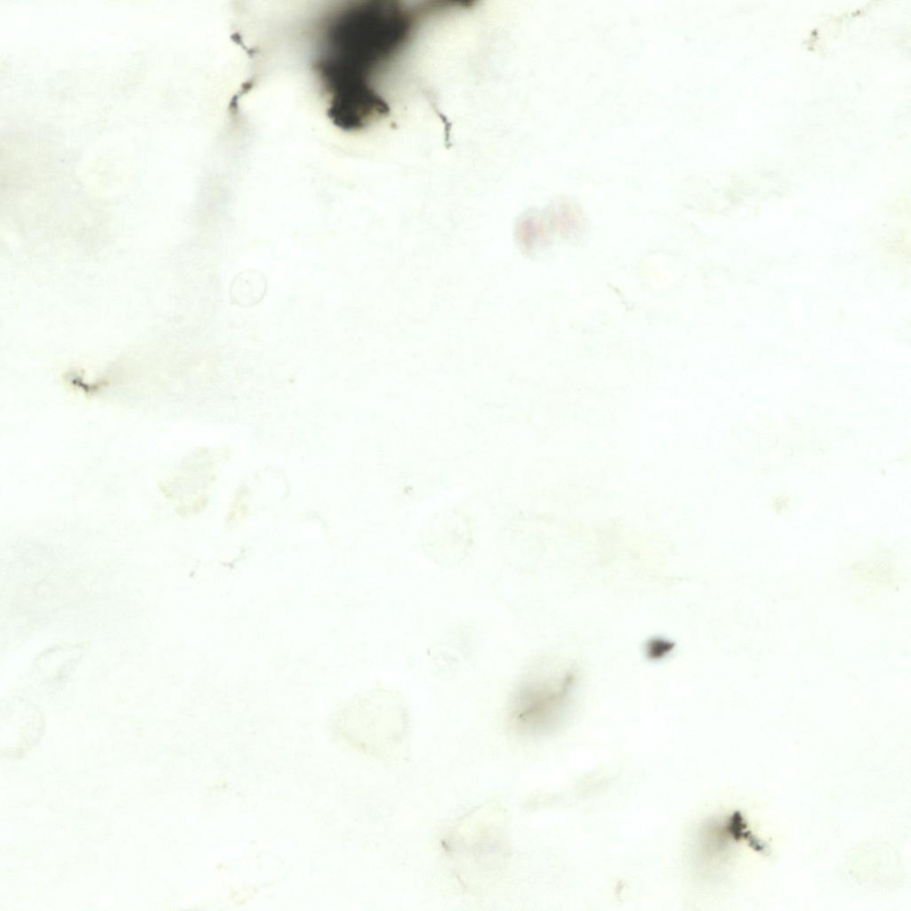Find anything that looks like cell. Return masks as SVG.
I'll return each instance as SVG.
<instances>
[{
  "instance_id": "cell-1",
  "label": "cell",
  "mask_w": 911,
  "mask_h": 911,
  "mask_svg": "<svg viewBox=\"0 0 911 911\" xmlns=\"http://www.w3.org/2000/svg\"><path fill=\"white\" fill-rule=\"evenodd\" d=\"M330 30L320 73L330 97L364 101L378 95L372 72L408 41L411 13L392 1H372L351 8Z\"/></svg>"
},
{
  "instance_id": "cell-2",
  "label": "cell",
  "mask_w": 911,
  "mask_h": 911,
  "mask_svg": "<svg viewBox=\"0 0 911 911\" xmlns=\"http://www.w3.org/2000/svg\"><path fill=\"white\" fill-rule=\"evenodd\" d=\"M575 674L564 672L523 681L512 696L510 720L522 732L536 733L552 726L567 706Z\"/></svg>"
},
{
  "instance_id": "cell-3",
  "label": "cell",
  "mask_w": 911,
  "mask_h": 911,
  "mask_svg": "<svg viewBox=\"0 0 911 911\" xmlns=\"http://www.w3.org/2000/svg\"><path fill=\"white\" fill-rule=\"evenodd\" d=\"M267 281L257 270H247L236 276L230 285V299L239 306L250 307L265 295Z\"/></svg>"
},
{
  "instance_id": "cell-4",
  "label": "cell",
  "mask_w": 911,
  "mask_h": 911,
  "mask_svg": "<svg viewBox=\"0 0 911 911\" xmlns=\"http://www.w3.org/2000/svg\"><path fill=\"white\" fill-rule=\"evenodd\" d=\"M672 649V643H667L663 640H653L649 643L648 652L650 657H661L669 652Z\"/></svg>"
}]
</instances>
